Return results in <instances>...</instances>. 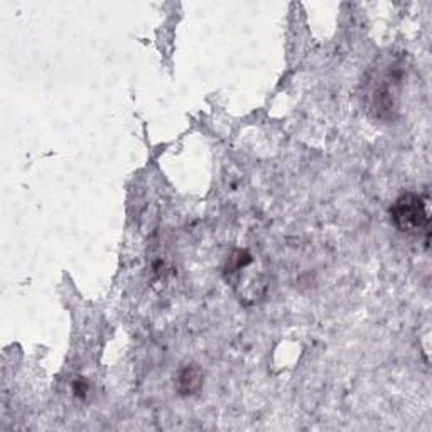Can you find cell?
Wrapping results in <instances>:
<instances>
[{"label":"cell","mask_w":432,"mask_h":432,"mask_svg":"<svg viewBox=\"0 0 432 432\" xmlns=\"http://www.w3.org/2000/svg\"><path fill=\"white\" fill-rule=\"evenodd\" d=\"M393 225L397 230L409 235H419L421 231L429 234L431 216L427 211L426 199L415 193H405L398 196L390 208Z\"/></svg>","instance_id":"6da1fadb"},{"label":"cell","mask_w":432,"mask_h":432,"mask_svg":"<svg viewBox=\"0 0 432 432\" xmlns=\"http://www.w3.org/2000/svg\"><path fill=\"white\" fill-rule=\"evenodd\" d=\"M203 385V373L196 365L181 370L177 375V390L181 396H193Z\"/></svg>","instance_id":"7a4b0ae2"},{"label":"cell","mask_w":432,"mask_h":432,"mask_svg":"<svg viewBox=\"0 0 432 432\" xmlns=\"http://www.w3.org/2000/svg\"><path fill=\"white\" fill-rule=\"evenodd\" d=\"M73 390L78 397H85L86 390H88V384H86L85 380H76L73 385Z\"/></svg>","instance_id":"3957f363"}]
</instances>
